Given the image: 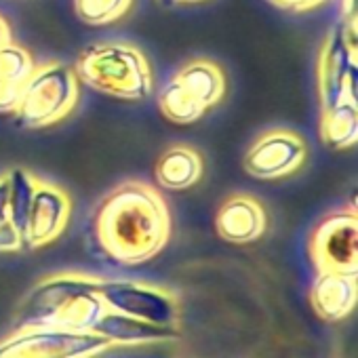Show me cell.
I'll list each match as a JSON object with an SVG mask.
<instances>
[{
    "instance_id": "cell-1",
    "label": "cell",
    "mask_w": 358,
    "mask_h": 358,
    "mask_svg": "<svg viewBox=\"0 0 358 358\" xmlns=\"http://www.w3.org/2000/svg\"><path fill=\"white\" fill-rule=\"evenodd\" d=\"M91 230L97 249L110 262L139 266L164 249L171 213L158 190L141 182H124L97 205Z\"/></svg>"
},
{
    "instance_id": "cell-2",
    "label": "cell",
    "mask_w": 358,
    "mask_h": 358,
    "mask_svg": "<svg viewBox=\"0 0 358 358\" xmlns=\"http://www.w3.org/2000/svg\"><path fill=\"white\" fill-rule=\"evenodd\" d=\"M97 276L62 272L43 278L22 301L17 327H57L93 331L108 308L97 293Z\"/></svg>"
},
{
    "instance_id": "cell-3",
    "label": "cell",
    "mask_w": 358,
    "mask_h": 358,
    "mask_svg": "<svg viewBox=\"0 0 358 358\" xmlns=\"http://www.w3.org/2000/svg\"><path fill=\"white\" fill-rule=\"evenodd\" d=\"M78 83L127 101L148 99L154 91V74L145 55L124 43L87 47L74 66Z\"/></svg>"
},
{
    "instance_id": "cell-4",
    "label": "cell",
    "mask_w": 358,
    "mask_h": 358,
    "mask_svg": "<svg viewBox=\"0 0 358 358\" xmlns=\"http://www.w3.org/2000/svg\"><path fill=\"white\" fill-rule=\"evenodd\" d=\"M78 101V76L74 68L49 62L34 66L24 83L15 118L24 129H45L66 118Z\"/></svg>"
},
{
    "instance_id": "cell-5",
    "label": "cell",
    "mask_w": 358,
    "mask_h": 358,
    "mask_svg": "<svg viewBox=\"0 0 358 358\" xmlns=\"http://www.w3.org/2000/svg\"><path fill=\"white\" fill-rule=\"evenodd\" d=\"M114 348L93 331H68L57 327H17L0 341V358H95Z\"/></svg>"
},
{
    "instance_id": "cell-6",
    "label": "cell",
    "mask_w": 358,
    "mask_h": 358,
    "mask_svg": "<svg viewBox=\"0 0 358 358\" xmlns=\"http://www.w3.org/2000/svg\"><path fill=\"white\" fill-rule=\"evenodd\" d=\"M97 293L110 312L152 322L158 327L179 329V301L175 293L162 287L137 280L99 278Z\"/></svg>"
},
{
    "instance_id": "cell-7",
    "label": "cell",
    "mask_w": 358,
    "mask_h": 358,
    "mask_svg": "<svg viewBox=\"0 0 358 358\" xmlns=\"http://www.w3.org/2000/svg\"><path fill=\"white\" fill-rule=\"evenodd\" d=\"M310 255L318 272L356 274L358 270V217L356 209L327 215L310 238Z\"/></svg>"
},
{
    "instance_id": "cell-8",
    "label": "cell",
    "mask_w": 358,
    "mask_h": 358,
    "mask_svg": "<svg viewBox=\"0 0 358 358\" xmlns=\"http://www.w3.org/2000/svg\"><path fill=\"white\" fill-rule=\"evenodd\" d=\"M318 87L322 110L341 101H358V51L352 49L337 24L320 51Z\"/></svg>"
},
{
    "instance_id": "cell-9",
    "label": "cell",
    "mask_w": 358,
    "mask_h": 358,
    "mask_svg": "<svg viewBox=\"0 0 358 358\" xmlns=\"http://www.w3.org/2000/svg\"><path fill=\"white\" fill-rule=\"evenodd\" d=\"M308 156V145L293 131L264 133L247 152L245 169L257 179H280L295 173Z\"/></svg>"
},
{
    "instance_id": "cell-10",
    "label": "cell",
    "mask_w": 358,
    "mask_h": 358,
    "mask_svg": "<svg viewBox=\"0 0 358 358\" xmlns=\"http://www.w3.org/2000/svg\"><path fill=\"white\" fill-rule=\"evenodd\" d=\"M70 196L49 182H36L34 199L24 230V249H41L62 236L70 222Z\"/></svg>"
},
{
    "instance_id": "cell-11",
    "label": "cell",
    "mask_w": 358,
    "mask_h": 358,
    "mask_svg": "<svg viewBox=\"0 0 358 358\" xmlns=\"http://www.w3.org/2000/svg\"><path fill=\"white\" fill-rule=\"evenodd\" d=\"M266 211L259 201L247 194L228 199L215 217L217 234L234 245H247L264 236L266 232Z\"/></svg>"
},
{
    "instance_id": "cell-12",
    "label": "cell",
    "mask_w": 358,
    "mask_h": 358,
    "mask_svg": "<svg viewBox=\"0 0 358 358\" xmlns=\"http://www.w3.org/2000/svg\"><path fill=\"white\" fill-rule=\"evenodd\" d=\"M358 297L356 274L343 272H318L310 289V303L322 320L345 318Z\"/></svg>"
},
{
    "instance_id": "cell-13",
    "label": "cell",
    "mask_w": 358,
    "mask_h": 358,
    "mask_svg": "<svg viewBox=\"0 0 358 358\" xmlns=\"http://www.w3.org/2000/svg\"><path fill=\"white\" fill-rule=\"evenodd\" d=\"M95 333L103 335L112 345H141V343H158L173 341L179 337V329L158 327L152 322H143L131 316H122L116 312H106L99 320Z\"/></svg>"
},
{
    "instance_id": "cell-14",
    "label": "cell",
    "mask_w": 358,
    "mask_h": 358,
    "mask_svg": "<svg viewBox=\"0 0 358 358\" xmlns=\"http://www.w3.org/2000/svg\"><path fill=\"white\" fill-rule=\"evenodd\" d=\"M203 175V158L196 150L175 145L160 154L156 162V179L166 190H188Z\"/></svg>"
},
{
    "instance_id": "cell-15",
    "label": "cell",
    "mask_w": 358,
    "mask_h": 358,
    "mask_svg": "<svg viewBox=\"0 0 358 358\" xmlns=\"http://www.w3.org/2000/svg\"><path fill=\"white\" fill-rule=\"evenodd\" d=\"M175 80L182 85L205 110L217 106L226 95V76L222 68L207 59H196L186 64L175 74Z\"/></svg>"
},
{
    "instance_id": "cell-16",
    "label": "cell",
    "mask_w": 358,
    "mask_h": 358,
    "mask_svg": "<svg viewBox=\"0 0 358 358\" xmlns=\"http://www.w3.org/2000/svg\"><path fill=\"white\" fill-rule=\"evenodd\" d=\"M322 141L333 150H348L358 139V101H341L322 110Z\"/></svg>"
},
{
    "instance_id": "cell-17",
    "label": "cell",
    "mask_w": 358,
    "mask_h": 358,
    "mask_svg": "<svg viewBox=\"0 0 358 358\" xmlns=\"http://www.w3.org/2000/svg\"><path fill=\"white\" fill-rule=\"evenodd\" d=\"M158 108L175 124H192L207 112L175 78L169 80L158 93Z\"/></svg>"
},
{
    "instance_id": "cell-18",
    "label": "cell",
    "mask_w": 358,
    "mask_h": 358,
    "mask_svg": "<svg viewBox=\"0 0 358 358\" xmlns=\"http://www.w3.org/2000/svg\"><path fill=\"white\" fill-rule=\"evenodd\" d=\"M7 177H9V222L15 226V230L24 238L26 220H28V211L34 199L38 179L28 169H22V166L11 169Z\"/></svg>"
},
{
    "instance_id": "cell-19",
    "label": "cell",
    "mask_w": 358,
    "mask_h": 358,
    "mask_svg": "<svg viewBox=\"0 0 358 358\" xmlns=\"http://www.w3.org/2000/svg\"><path fill=\"white\" fill-rule=\"evenodd\" d=\"M133 0H74V11L80 22L89 26H108L122 20Z\"/></svg>"
},
{
    "instance_id": "cell-20",
    "label": "cell",
    "mask_w": 358,
    "mask_h": 358,
    "mask_svg": "<svg viewBox=\"0 0 358 358\" xmlns=\"http://www.w3.org/2000/svg\"><path fill=\"white\" fill-rule=\"evenodd\" d=\"M34 66L36 64H34L32 55L13 43L0 49V83L24 87V83L32 74Z\"/></svg>"
},
{
    "instance_id": "cell-21",
    "label": "cell",
    "mask_w": 358,
    "mask_h": 358,
    "mask_svg": "<svg viewBox=\"0 0 358 358\" xmlns=\"http://www.w3.org/2000/svg\"><path fill=\"white\" fill-rule=\"evenodd\" d=\"M22 89L24 87L0 83V114H15V110L20 106Z\"/></svg>"
},
{
    "instance_id": "cell-22",
    "label": "cell",
    "mask_w": 358,
    "mask_h": 358,
    "mask_svg": "<svg viewBox=\"0 0 358 358\" xmlns=\"http://www.w3.org/2000/svg\"><path fill=\"white\" fill-rule=\"evenodd\" d=\"M24 249V238L11 222L0 226V253H13Z\"/></svg>"
},
{
    "instance_id": "cell-23",
    "label": "cell",
    "mask_w": 358,
    "mask_h": 358,
    "mask_svg": "<svg viewBox=\"0 0 358 358\" xmlns=\"http://www.w3.org/2000/svg\"><path fill=\"white\" fill-rule=\"evenodd\" d=\"M270 3L289 11H310L314 7H320L327 0H270Z\"/></svg>"
},
{
    "instance_id": "cell-24",
    "label": "cell",
    "mask_w": 358,
    "mask_h": 358,
    "mask_svg": "<svg viewBox=\"0 0 358 358\" xmlns=\"http://www.w3.org/2000/svg\"><path fill=\"white\" fill-rule=\"evenodd\" d=\"M9 222V177L7 173L0 175V226Z\"/></svg>"
},
{
    "instance_id": "cell-25",
    "label": "cell",
    "mask_w": 358,
    "mask_h": 358,
    "mask_svg": "<svg viewBox=\"0 0 358 358\" xmlns=\"http://www.w3.org/2000/svg\"><path fill=\"white\" fill-rule=\"evenodd\" d=\"M9 43H13V41H11V28H9L7 20H5L3 15H0V49L7 47Z\"/></svg>"
},
{
    "instance_id": "cell-26",
    "label": "cell",
    "mask_w": 358,
    "mask_h": 358,
    "mask_svg": "<svg viewBox=\"0 0 358 358\" xmlns=\"http://www.w3.org/2000/svg\"><path fill=\"white\" fill-rule=\"evenodd\" d=\"M175 3H203V0H175Z\"/></svg>"
},
{
    "instance_id": "cell-27",
    "label": "cell",
    "mask_w": 358,
    "mask_h": 358,
    "mask_svg": "<svg viewBox=\"0 0 358 358\" xmlns=\"http://www.w3.org/2000/svg\"><path fill=\"white\" fill-rule=\"evenodd\" d=\"M160 3H164V5H173L175 0H160Z\"/></svg>"
}]
</instances>
